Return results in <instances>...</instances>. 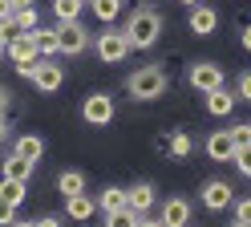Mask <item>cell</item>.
Returning <instances> with one entry per match:
<instances>
[{
	"label": "cell",
	"instance_id": "obj_20",
	"mask_svg": "<svg viewBox=\"0 0 251 227\" xmlns=\"http://www.w3.org/2000/svg\"><path fill=\"white\" fill-rule=\"evenodd\" d=\"M57 191L65 195V199H69V195H81V191H85V174H81V170H61Z\"/></svg>",
	"mask_w": 251,
	"mask_h": 227
},
{
	"label": "cell",
	"instance_id": "obj_24",
	"mask_svg": "<svg viewBox=\"0 0 251 227\" xmlns=\"http://www.w3.org/2000/svg\"><path fill=\"white\" fill-rule=\"evenodd\" d=\"M105 227H138V215L130 207H118V211H105Z\"/></svg>",
	"mask_w": 251,
	"mask_h": 227
},
{
	"label": "cell",
	"instance_id": "obj_7",
	"mask_svg": "<svg viewBox=\"0 0 251 227\" xmlns=\"http://www.w3.org/2000/svg\"><path fill=\"white\" fill-rule=\"evenodd\" d=\"M81 118L89 126H109V122H114V97H109V93H89L81 102Z\"/></svg>",
	"mask_w": 251,
	"mask_h": 227
},
{
	"label": "cell",
	"instance_id": "obj_27",
	"mask_svg": "<svg viewBox=\"0 0 251 227\" xmlns=\"http://www.w3.org/2000/svg\"><path fill=\"white\" fill-rule=\"evenodd\" d=\"M231 162H235V167H239V174H247V178H251V142H247V146H239Z\"/></svg>",
	"mask_w": 251,
	"mask_h": 227
},
{
	"label": "cell",
	"instance_id": "obj_39",
	"mask_svg": "<svg viewBox=\"0 0 251 227\" xmlns=\"http://www.w3.org/2000/svg\"><path fill=\"white\" fill-rule=\"evenodd\" d=\"M243 49H247V53H251V25L243 28Z\"/></svg>",
	"mask_w": 251,
	"mask_h": 227
},
{
	"label": "cell",
	"instance_id": "obj_6",
	"mask_svg": "<svg viewBox=\"0 0 251 227\" xmlns=\"http://www.w3.org/2000/svg\"><path fill=\"white\" fill-rule=\"evenodd\" d=\"M33 85L41 93H57L61 85H65V65H57L53 57H41L37 61V73H33Z\"/></svg>",
	"mask_w": 251,
	"mask_h": 227
},
{
	"label": "cell",
	"instance_id": "obj_28",
	"mask_svg": "<svg viewBox=\"0 0 251 227\" xmlns=\"http://www.w3.org/2000/svg\"><path fill=\"white\" fill-rule=\"evenodd\" d=\"M0 37H4V41H12V37H21V25H17V16H4V21H0Z\"/></svg>",
	"mask_w": 251,
	"mask_h": 227
},
{
	"label": "cell",
	"instance_id": "obj_18",
	"mask_svg": "<svg viewBox=\"0 0 251 227\" xmlns=\"http://www.w3.org/2000/svg\"><path fill=\"white\" fill-rule=\"evenodd\" d=\"M33 167H37V162H28V158H17V154H8L4 162H0V178H21V183H28Z\"/></svg>",
	"mask_w": 251,
	"mask_h": 227
},
{
	"label": "cell",
	"instance_id": "obj_31",
	"mask_svg": "<svg viewBox=\"0 0 251 227\" xmlns=\"http://www.w3.org/2000/svg\"><path fill=\"white\" fill-rule=\"evenodd\" d=\"M235 97L251 102V73H239V89H235Z\"/></svg>",
	"mask_w": 251,
	"mask_h": 227
},
{
	"label": "cell",
	"instance_id": "obj_3",
	"mask_svg": "<svg viewBox=\"0 0 251 227\" xmlns=\"http://www.w3.org/2000/svg\"><path fill=\"white\" fill-rule=\"evenodd\" d=\"M57 41H61V53L65 57H77V53H85L89 49V28L81 21H57Z\"/></svg>",
	"mask_w": 251,
	"mask_h": 227
},
{
	"label": "cell",
	"instance_id": "obj_14",
	"mask_svg": "<svg viewBox=\"0 0 251 227\" xmlns=\"http://www.w3.org/2000/svg\"><path fill=\"white\" fill-rule=\"evenodd\" d=\"M93 211H98V199H93V195H85V191H81V195H69V199H65V215L77 219V223L89 219Z\"/></svg>",
	"mask_w": 251,
	"mask_h": 227
},
{
	"label": "cell",
	"instance_id": "obj_33",
	"mask_svg": "<svg viewBox=\"0 0 251 227\" xmlns=\"http://www.w3.org/2000/svg\"><path fill=\"white\" fill-rule=\"evenodd\" d=\"M17 73H21L25 81H33V73H37V61H25V65H17Z\"/></svg>",
	"mask_w": 251,
	"mask_h": 227
},
{
	"label": "cell",
	"instance_id": "obj_16",
	"mask_svg": "<svg viewBox=\"0 0 251 227\" xmlns=\"http://www.w3.org/2000/svg\"><path fill=\"white\" fill-rule=\"evenodd\" d=\"M33 45H37V57H57L61 53V41H57V28H33Z\"/></svg>",
	"mask_w": 251,
	"mask_h": 227
},
{
	"label": "cell",
	"instance_id": "obj_26",
	"mask_svg": "<svg viewBox=\"0 0 251 227\" xmlns=\"http://www.w3.org/2000/svg\"><path fill=\"white\" fill-rule=\"evenodd\" d=\"M12 16H17L21 32H33V28H37V21H41V16H37V4H33V8H21V12H12Z\"/></svg>",
	"mask_w": 251,
	"mask_h": 227
},
{
	"label": "cell",
	"instance_id": "obj_38",
	"mask_svg": "<svg viewBox=\"0 0 251 227\" xmlns=\"http://www.w3.org/2000/svg\"><path fill=\"white\" fill-rule=\"evenodd\" d=\"M4 142H8V122L0 118V146H4Z\"/></svg>",
	"mask_w": 251,
	"mask_h": 227
},
{
	"label": "cell",
	"instance_id": "obj_19",
	"mask_svg": "<svg viewBox=\"0 0 251 227\" xmlns=\"http://www.w3.org/2000/svg\"><path fill=\"white\" fill-rule=\"evenodd\" d=\"M25 195H28V183H21V178H0V203L21 207Z\"/></svg>",
	"mask_w": 251,
	"mask_h": 227
},
{
	"label": "cell",
	"instance_id": "obj_43",
	"mask_svg": "<svg viewBox=\"0 0 251 227\" xmlns=\"http://www.w3.org/2000/svg\"><path fill=\"white\" fill-rule=\"evenodd\" d=\"M182 4H191V8H199V0H182Z\"/></svg>",
	"mask_w": 251,
	"mask_h": 227
},
{
	"label": "cell",
	"instance_id": "obj_44",
	"mask_svg": "<svg viewBox=\"0 0 251 227\" xmlns=\"http://www.w3.org/2000/svg\"><path fill=\"white\" fill-rule=\"evenodd\" d=\"M231 227H251V223H231Z\"/></svg>",
	"mask_w": 251,
	"mask_h": 227
},
{
	"label": "cell",
	"instance_id": "obj_32",
	"mask_svg": "<svg viewBox=\"0 0 251 227\" xmlns=\"http://www.w3.org/2000/svg\"><path fill=\"white\" fill-rule=\"evenodd\" d=\"M12 223H17V207L0 203V227H12Z\"/></svg>",
	"mask_w": 251,
	"mask_h": 227
},
{
	"label": "cell",
	"instance_id": "obj_29",
	"mask_svg": "<svg viewBox=\"0 0 251 227\" xmlns=\"http://www.w3.org/2000/svg\"><path fill=\"white\" fill-rule=\"evenodd\" d=\"M231 142H235V150L247 146V142H251V122H247V126H231Z\"/></svg>",
	"mask_w": 251,
	"mask_h": 227
},
{
	"label": "cell",
	"instance_id": "obj_9",
	"mask_svg": "<svg viewBox=\"0 0 251 227\" xmlns=\"http://www.w3.org/2000/svg\"><path fill=\"white\" fill-rule=\"evenodd\" d=\"M162 227H191V203L182 199V195H170L162 199Z\"/></svg>",
	"mask_w": 251,
	"mask_h": 227
},
{
	"label": "cell",
	"instance_id": "obj_8",
	"mask_svg": "<svg viewBox=\"0 0 251 227\" xmlns=\"http://www.w3.org/2000/svg\"><path fill=\"white\" fill-rule=\"evenodd\" d=\"M231 203H235L231 183H223V178H211V183L202 187V207H207V211H227Z\"/></svg>",
	"mask_w": 251,
	"mask_h": 227
},
{
	"label": "cell",
	"instance_id": "obj_40",
	"mask_svg": "<svg viewBox=\"0 0 251 227\" xmlns=\"http://www.w3.org/2000/svg\"><path fill=\"white\" fill-rule=\"evenodd\" d=\"M8 12H12V8H8V0H0V21H4Z\"/></svg>",
	"mask_w": 251,
	"mask_h": 227
},
{
	"label": "cell",
	"instance_id": "obj_4",
	"mask_svg": "<svg viewBox=\"0 0 251 227\" xmlns=\"http://www.w3.org/2000/svg\"><path fill=\"white\" fill-rule=\"evenodd\" d=\"M186 81H191L199 93H211V89H223L227 73H223V65H215V61H195L191 69H186Z\"/></svg>",
	"mask_w": 251,
	"mask_h": 227
},
{
	"label": "cell",
	"instance_id": "obj_13",
	"mask_svg": "<svg viewBox=\"0 0 251 227\" xmlns=\"http://www.w3.org/2000/svg\"><path fill=\"white\" fill-rule=\"evenodd\" d=\"M207 154L215 162H231L235 158V142H231V130H215V134L207 138Z\"/></svg>",
	"mask_w": 251,
	"mask_h": 227
},
{
	"label": "cell",
	"instance_id": "obj_21",
	"mask_svg": "<svg viewBox=\"0 0 251 227\" xmlns=\"http://www.w3.org/2000/svg\"><path fill=\"white\" fill-rule=\"evenodd\" d=\"M89 8H93V16H98V21L114 25L118 16H122V0H89Z\"/></svg>",
	"mask_w": 251,
	"mask_h": 227
},
{
	"label": "cell",
	"instance_id": "obj_35",
	"mask_svg": "<svg viewBox=\"0 0 251 227\" xmlns=\"http://www.w3.org/2000/svg\"><path fill=\"white\" fill-rule=\"evenodd\" d=\"M37 227H61V219H57V215H41Z\"/></svg>",
	"mask_w": 251,
	"mask_h": 227
},
{
	"label": "cell",
	"instance_id": "obj_25",
	"mask_svg": "<svg viewBox=\"0 0 251 227\" xmlns=\"http://www.w3.org/2000/svg\"><path fill=\"white\" fill-rule=\"evenodd\" d=\"M191 150H195L191 134H182V130H175V134H170V154H175V158H186Z\"/></svg>",
	"mask_w": 251,
	"mask_h": 227
},
{
	"label": "cell",
	"instance_id": "obj_22",
	"mask_svg": "<svg viewBox=\"0 0 251 227\" xmlns=\"http://www.w3.org/2000/svg\"><path fill=\"white\" fill-rule=\"evenodd\" d=\"M81 8H85V0H53L57 21H81Z\"/></svg>",
	"mask_w": 251,
	"mask_h": 227
},
{
	"label": "cell",
	"instance_id": "obj_42",
	"mask_svg": "<svg viewBox=\"0 0 251 227\" xmlns=\"http://www.w3.org/2000/svg\"><path fill=\"white\" fill-rule=\"evenodd\" d=\"M4 49H8V41H4V37H0V57H4Z\"/></svg>",
	"mask_w": 251,
	"mask_h": 227
},
{
	"label": "cell",
	"instance_id": "obj_12",
	"mask_svg": "<svg viewBox=\"0 0 251 227\" xmlns=\"http://www.w3.org/2000/svg\"><path fill=\"white\" fill-rule=\"evenodd\" d=\"M215 28H219V12H215L211 4L191 8V32H195V37H211Z\"/></svg>",
	"mask_w": 251,
	"mask_h": 227
},
{
	"label": "cell",
	"instance_id": "obj_10",
	"mask_svg": "<svg viewBox=\"0 0 251 227\" xmlns=\"http://www.w3.org/2000/svg\"><path fill=\"white\" fill-rule=\"evenodd\" d=\"M154 203H158V191H154L150 183H134L130 191H126V207H130L134 215H150Z\"/></svg>",
	"mask_w": 251,
	"mask_h": 227
},
{
	"label": "cell",
	"instance_id": "obj_1",
	"mask_svg": "<svg viewBox=\"0 0 251 227\" xmlns=\"http://www.w3.org/2000/svg\"><path fill=\"white\" fill-rule=\"evenodd\" d=\"M122 32L130 41V49H154L162 37V12L158 8H138V12H130V25Z\"/></svg>",
	"mask_w": 251,
	"mask_h": 227
},
{
	"label": "cell",
	"instance_id": "obj_11",
	"mask_svg": "<svg viewBox=\"0 0 251 227\" xmlns=\"http://www.w3.org/2000/svg\"><path fill=\"white\" fill-rule=\"evenodd\" d=\"M4 57L12 65H25V61H41L37 57V45H33V32H21V37H12L8 49H4Z\"/></svg>",
	"mask_w": 251,
	"mask_h": 227
},
{
	"label": "cell",
	"instance_id": "obj_2",
	"mask_svg": "<svg viewBox=\"0 0 251 227\" xmlns=\"http://www.w3.org/2000/svg\"><path fill=\"white\" fill-rule=\"evenodd\" d=\"M126 89H130V97H138V102H154V97H162L170 89V77H166L162 65H142V69H134L126 77Z\"/></svg>",
	"mask_w": 251,
	"mask_h": 227
},
{
	"label": "cell",
	"instance_id": "obj_5",
	"mask_svg": "<svg viewBox=\"0 0 251 227\" xmlns=\"http://www.w3.org/2000/svg\"><path fill=\"white\" fill-rule=\"evenodd\" d=\"M98 57L105 65H122L130 57V41H126L122 28H109V32H98Z\"/></svg>",
	"mask_w": 251,
	"mask_h": 227
},
{
	"label": "cell",
	"instance_id": "obj_15",
	"mask_svg": "<svg viewBox=\"0 0 251 227\" xmlns=\"http://www.w3.org/2000/svg\"><path fill=\"white\" fill-rule=\"evenodd\" d=\"M235 102H239V97H235L227 85H223V89H211V93H207V114H215V118H227V114L235 110Z\"/></svg>",
	"mask_w": 251,
	"mask_h": 227
},
{
	"label": "cell",
	"instance_id": "obj_34",
	"mask_svg": "<svg viewBox=\"0 0 251 227\" xmlns=\"http://www.w3.org/2000/svg\"><path fill=\"white\" fill-rule=\"evenodd\" d=\"M8 97H12V93H8L4 85H0V118H4V114H8Z\"/></svg>",
	"mask_w": 251,
	"mask_h": 227
},
{
	"label": "cell",
	"instance_id": "obj_23",
	"mask_svg": "<svg viewBox=\"0 0 251 227\" xmlns=\"http://www.w3.org/2000/svg\"><path fill=\"white\" fill-rule=\"evenodd\" d=\"M98 207H101V211H118V207H126V191H122V187H105V191L98 195Z\"/></svg>",
	"mask_w": 251,
	"mask_h": 227
},
{
	"label": "cell",
	"instance_id": "obj_17",
	"mask_svg": "<svg viewBox=\"0 0 251 227\" xmlns=\"http://www.w3.org/2000/svg\"><path fill=\"white\" fill-rule=\"evenodd\" d=\"M12 154H17V158H28V162H41V154H45V142H41L37 134H21L17 142H12Z\"/></svg>",
	"mask_w": 251,
	"mask_h": 227
},
{
	"label": "cell",
	"instance_id": "obj_36",
	"mask_svg": "<svg viewBox=\"0 0 251 227\" xmlns=\"http://www.w3.org/2000/svg\"><path fill=\"white\" fill-rule=\"evenodd\" d=\"M138 227H162V219H150V215H138Z\"/></svg>",
	"mask_w": 251,
	"mask_h": 227
},
{
	"label": "cell",
	"instance_id": "obj_37",
	"mask_svg": "<svg viewBox=\"0 0 251 227\" xmlns=\"http://www.w3.org/2000/svg\"><path fill=\"white\" fill-rule=\"evenodd\" d=\"M8 8H12V12H21V8H33V0H8Z\"/></svg>",
	"mask_w": 251,
	"mask_h": 227
},
{
	"label": "cell",
	"instance_id": "obj_41",
	"mask_svg": "<svg viewBox=\"0 0 251 227\" xmlns=\"http://www.w3.org/2000/svg\"><path fill=\"white\" fill-rule=\"evenodd\" d=\"M12 227H37L33 219H17V223H12Z\"/></svg>",
	"mask_w": 251,
	"mask_h": 227
},
{
	"label": "cell",
	"instance_id": "obj_30",
	"mask_svg": "<svg viewBox=\"0 0 251 227\" xmlns=\"http://www.w3.org/2000/svg\"><path fill=\"white\" fill-rule=\"evenodd\" d=\"M235 223H251V199H235Z\"/></svg>",
	"mask_w": 251,
	"mask_h": 227
}]
</instances>
